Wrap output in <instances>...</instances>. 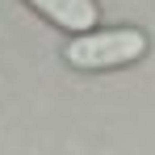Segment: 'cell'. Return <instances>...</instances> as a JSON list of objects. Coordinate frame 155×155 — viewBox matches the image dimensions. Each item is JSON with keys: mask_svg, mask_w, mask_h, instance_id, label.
I'll return each instance as SVG.
<instances>
[{"mask_svg": "<svg viewBox=\"0 0 155 155\" xmlns=\"http://www.w3.org/2000/svg\"><path fill=\"white\" fill-rule=\"evenodd\" d=\"M147 54V34L143 29H101V34H80L63 46V59L80 71H113L138 63Z\"/></svg>", "mask_w": 155, "mask_h": 155, "instance_id": "obj_1", "label": "cell"}, {"mask_svg": "<svg viewBox=\"0 0 155 155\" xmlns=\"http://www.w3.org/2000/svg\"><path fill=\"white\" fill-rule=\"evenodd\" d=\"M29 8H38L51 25L84 34L88 25H97V0H25Z\"/></svg>", "mask_w": 155, "mask_h": 155, "instance_id": "obj_2", "label": "cell"}]
</instances>
